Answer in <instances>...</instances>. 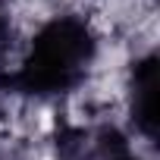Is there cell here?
Here are the masks:
<instances>
[{
    "instance_id": "6da1fadb",
    "label": "cell",
    "mask_w": 160,
    "mask_h": 160,
    "mask_svg": "<svg viewBox=\"0 0 160 160\" xmlns=\"http://www.w3.org/2000/svg\"><path fill=\"white\" fill-rule=\"evenodd\" d=\"M98 32L85 16H50L28 41V50L22 53L19 66L3 75L0 88L41 101L66 98L85 85L98 60Z\"/></svg>"
},
{
    "instance_id": "7a4b0ae2",
    "label": "cell",
    "mask_w": 160,
    "mask_h": 160,
    "mask_svg": "<svg viewBox=\"0 0 160 160\" xmlns=\"http://www.w3.org/2000/svg\"><path fill=\"white\" fill-rule=\"evenodd\" d=\"M60 160H141L126 135L113 126H69L57 141Z\"/></svg>"
},
{
    "instance_id": "3957f363",
    "label": "cell",
    "mask_w": 160,
    "mask_h": 160,
    "mask_svg": "<svg viewBox=\"0 0 160 160\" xmlns=\"http://www.w3.org/2000/svg\"><path fill=\"white\" fill-rule=\"evenodd\" d=\"M129 98H132V122L135 129L154 141L157 138V60L154 53L141 57L132 66V82H129Z\"/></svg>"
},
{
    "instance_id": "277c9868",
    "label": "cell",
    "mask_w": 160,
    "mask_h": 160,
    "mask_svg": "<svg viewBox=\"0 0 160 160\" xmlns=\"http://www.w3.org/2000/svg\"><path fill=\"white\" fill-rule=\"evenodd\" d=\"M10 50H13V19L7 3L0 0V82L10 72Z\"/></svg>"
}]
</instances>
